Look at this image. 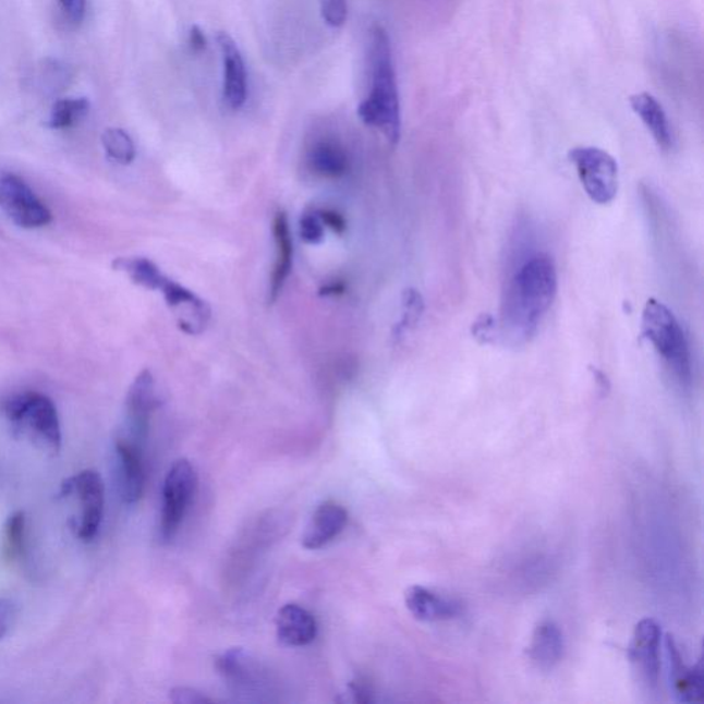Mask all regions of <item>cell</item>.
<instances>
[{"mask_svg":"<svg viewBox=\"0 0 704 704\" xmlns=\"http://www.w3.org/2000/svg\"><path fill=\"white\" fill-rule=\"evenodd\" d=\"M557 271L546 254H535L518 267L508 282L503 325L514 339L527 340L555 301Z\"/></svg>","mask_w":704,"mask_h":704,"instance_id":"obj_1","label":"cell"},{"mask_svg":"<svg viewBox=\"0 0 704 704\" xmlns=\"http://www.w3.org/2000/svg\"><path fill=\"white\" fill-rule=\"evenodd\" d=\"M369 57L371 94L360 105L359 114L362 122L380 130L391 145H397L401 139V105L391 41L381 25L372 28Z\"/></svg>","mask_w":704,"mask_h":704,"instance_id":"obj_2","label":"cell"},{"mask_svg":"<svg viewBox=\"0 0 704 704\" xmlns=\"http://www.w3.org/2000/svg\"><path fill=\"white\" fill-rule=\"evenodd\" d=\"M643 336L664 359L682 387L692 383L690 345L679 320L664 303L650 299L643 313Z\"/></svg>","mask_w":704,"mask_h":704,"instance_id":"obj_3","label":"cell"},{"mask_svg":"<svg viewBox=\"0 0 704 704\" xmlns=\"http://www.w3.org/2000/svg\"><path fill=\"white\" fill-rule=\"evenodd\" d=\"M3 412L15 433L28 435L51 453L61 450L60 417L54 402L45 393L28 391L10 397L3 403Z\"/></svg>","mask_w":704,"mask_h":704,"instance_id":"obj_4","label":"cell"},{"mask_svg":"<svg viewBox=\"0 0 704 704\" xmlns=\"http://www.w3.org/2000/svg\"><path fill=\"white\" fill-rule=\"evenodd\" d=\"M197 488V472L191 461L181 459L173 462L162 486L160 538L171 543L178 532Z\"/></svg>","mask_w":704,"mask_h":704,"instance_id":"obj_5","label":"cell"},{"mask_svg":"<svg viewBox=\"0 0 704 704\" xmlns=\"http://www.w3.org/2000/svg\"><path fill=\"white\" fill-rule=\"evenodd\" d=\"M569 159L587 196L596 204H609L617 197L619 186L618 162L607 151L595 146H576Z\"/></svg>","mask_w":704,"mask_h":704,"instance_id":"obj_6","label":"cell"},{"mask_svg":"<svg viewBox=\"0 0 704 704\" xmlns=\"http://www.w3.org/2000/svg\"><path fill=\"white\" fill-rule=\"evenodd\" d=\"M0 209L24 229L44 228L52 220L50 209L28 183L12 172H0Z\"/></svg>","mask_w":704,"mask_h":704,"instance_id":"obj_7","label":"cell"},{"mask_svg":"<svg viewBox=\"0 0 704 704\" xmlns=\"http://www.w3.org/2000/svg\"><path fill=\"white\" fill-rule=\"evenodd\" d=\"M76 494L81 501V523L77 537L90 543L101 529L105 509V485L97 471L86 470L62 485V496Z\"/></svg>","mask_w":704,"mask_h":704,"instance_id":"obj_8","label":"cell"},{"mask_svg":"<svg viewBox=\"0 0 704 704\" xmlns=\"http://www.w3.org/2000/svg\"><path fill=\"white\" fill-rule=\"evenodd\" d=\"M159 406L155 378L149 371H142L131 385L125 398V430L123 438L145 448L151 413Z\"/></svg>","mask_w":704,"mask_h":704,"instance_id":"obj_9","label":"cell"},{"mask_svg":"<svg viewBox=\"0 0 704 704\" xmlns=\"http://www.w3.org/2000/svg\"><path fill=\"white\" fill-rule=\"evenodd\" d=\"M664 639V638H661ZM667 675H669L672 695L677 702H701L704 693V676L702 661L688 667L682 659L679 647L670 634L664 639Z\"/></svg>","mask_w":704,"mask_h":704,"instance_id":"obj_10","label":"cell"},{"mask_svg":"<svg viewBox=\"0 0 704 704\" xmlns=\"http://www.w3.org/2000/svg\"><path fill=\"white\" fill-rule=\"evenodd\" d=\"M661 629L654 619H643L634 629L629 647L630 660L648 685L658 684L660 671Z\"/></svg>","mask_w":704,"mask_h":704,"instance_id":"obj_11","label":"cell"},{"mask_svg":"<svg viewBox=\"0 0 704 704\" xmlns=\"http://www.w3.org/2000/svg\"><path fill=\"white\" fill-rule=\"evenodd\" d=\"M168 306L177 313L178 325L187 335H199L211 318V308L181 283L167 278L160 289Z\"/></svg>","mask_w":704,"mask_h":704,"instance_id":"obj_12","label":"cell"},{"mask_svg":"<svg viewBox=\"0 0 704 704\" xmlns=\"http://www.w3.org/2000/svg\"><path fill=\"white\" fill-rule=\"evenodd\" d=\"M217 41L223 61V101L231 110H239L246 101V71L243 54L229 34L219 33Z\"/></svg>","mask_w":704,"mask_h":704,"instance_id":"obj_13","label":"cell"},{"mask_svg":"<svg viewBox=\"0 0 704 704\" xmlns=\"http://www.w3.org/2000/svg\"><path fill=\"white\" fill-rule=\"evenodd\" d=\"M116 454H118L120 485L124 501L138 502L145 490V462L144 448L119 436L116 439Z\"/></svg>","mask_w":704,"mask_h":704,"instance_id":"obj_14","label":"cell"},{"mask_svg":"<svg viewBox=\"0 0 704 704\" xmlns=\"http://www.w3.org/2000/svg\"><path fill=\"white\" fill-rule=\"evenodd\" d=\"M404 604L414 618L423 622L450 621L460 617L462 604L454 598L438 595L424 586H410L404 593Z\"/></svg>","mask_w":704,"mask_h":704,"instance_id":"obj_15","label":"cell"},{"mask_svg":"<svg viewBox=\"0 0 704 704\" xmlns=\"http://www.w3.org/2000/svg\"><path fill=\"white\" fill-rule=\"evenodd\" d=\"M349 513L336 501H325L315 509L302 537L304 548L315 550L333 541L343 532Z\"/></svg>","mask_w":704,"mask_h":704,"instance_id":"obj_16","label":"cell"},{"mask_svg":"<svg viewBox=\"0 0 704 704\" xmlns=\"http://www.w3.org/2000/svg\"><path fill=\"white\" fill-rule=\"evenodd\" d=\"M277 638L287 647H304L317 638V621L312 612L298 604H287L277 614Z\"/></svg>","mask_w":704,"mask_h":704,"instance_id":"obj_17","label":"cell"},{"mask_svg":"<svg viewBox=\"0 0 704 704\" xmlns=\"http://www.w3.org/2000/svg\"><path fill=\"white\" fill-rule=\"evenodd\" d=\"M630 107L639 116L641 122L648 129L653 135L656 145L661 150H670L672 146V134L669 119L664 107L659 104L653 94L639 93L629 98Z\"/></svg>","mask_w":704,"mask_h":704,"instance_id":"obj_18","label":"cell"},{"mask_svg":"<svg viewBox=\"0 0 704 704\" xmlns=\"http://www.w3.org/2000/svg\"><path fill=\"white\" fill-rule=\"evenodd\" d=\"M272 231H275L277 257L269 289V302L271 303L276 302L277 298L280 296L283 286H286L292 270L293 241L286 213H278L276 215Z\"/></svg>","mask_w":704,"mask_h":704,"instance_id":"obj_19","label":"cell"},{"mask_svg":"<svg viewBox=\"0 0 704 704\" xmlns=\"http://www.w3.org/2000/svg\"><path fill=\"white\" fill-rule=\"evenodd\" d=\"M217 669L235 690H252L260 677L259 667L243 648L229 650L218 656Z\"/></svg>","mask_w":704,"mask_h":704,"instance_id":"obj_20","label":"cell"},{"mask_svg":"<svg viewBox=\"0 0 704 704\" xmlns=\"http://www.w3.org/2000/svg\"><path fill=\"white\" fill-rule=\"evenodd\" d=\"M529 653L541 669H551L559 664L565 654V638L559 624L554 621L541 622L534 630Z\"/></svg>","mask_w":704,"mask_h":704,"instance_id":"obj_21","label":"cell"},{"mask_svg":"<svg viewBox=\"0 0 704 704\" xmlns=\"http://www.w3.org/2000/svg\"><path fill=\"white\" fill-rule=\"evenodd\" d=\"M308 166L324 178L338 180L349 171V156L335 141H318L308 151Z\"/></svg>","mask_w":704,"mask_h":704,"instance_id":"obj_22","label":"cell"},{"mask_svg":"<svg viewBox=\"0 0 704 704\" xmlns=\"http://www.w3.org/2000/svg\"><path fill=\"white\" fill-rule=\"evenodd\" d=\"M112 266L114 270L125 272L136 286L150 291H160L167 280L159 267L146 257H118Z\"/></svg>","mask_w":704,"mask_h":704,"instance_id":"obj_23","label":"cell"},{"mask_svg":"<svg viewBox=\"0 0 704 704\" xmlns=\"http://www.w3.org/2000/svg\"><path fill=\"white\" fill-rule=\"evenodd\" d=\"M26 519L24 512L10 514L3 530L2 557L8 563H14L24 554Z\"/></svg>","mask_w":704,"mask_h":704,"instance_id":"obj_24","label":"cell"},{"mask_svg":"<svg viewBox=\"0 0 704 704\" xmlns=\"http://www.w3.org/2000/svg\"><path fill=\"white\" fill-rule=\"evenodd\" d=\"M88 109H90V102L86 98L60 99L51 109L50 129L65 130L72 128L87 114Z\"/></svg>","mask_w":704,"mask_h":704,"instance_id":"obj_25","label":"cell"},{"mask_svg":"<svg viewBox=\"0 0 704 704\" xmlns=\"http://www.w3.org/2000/svg\"><path fill=\"white\" fill-rule=\"evenodd\" d=\"M102 145L110 159L129 166L134 161L136 149L133 138L122 129H108L102 134Z\"/></svg>","mask_w":704,"mask_h":704,"instance_id":"obj_26","label":"cell"},{"mask_svg":"<svg viewBox=\"0 0 704 704\" xmlns=\"http://www.w3.org/2000/svg\"><path fill=\"white\" fill-rule=\"evenodd\" d=\"M403 318L397 328L398 336L402 335L404 330L413 328L424 312V301L416 289L410 288L403 292Z\"/></svg>","mask_w":704,"mask_h":704,"instance_id":"obj_27","label":"cell"},{"mask_svg":"<svg viewBox=\"0 0 704 704\" xmlns=\"http://www.w3.org/2000/svg\"><path fill=\"white\" fill-rule=\"evenodd\" d=\"M320 14L329 26L340 28L345 24L347 15H349L347 0H320Z\"/></svg>","mask_w":704,"mask_h":704,"instance_id":"obj_28","label":"cell"},{"mask_svg":"<svg viewBox=\"0 0 704 704\" xmlns=\"http://www.w3.org/2000/svg\"><path fill=\"white\" fill-rule=\"evenodd\" d=\"M323 220L318 214H304L301 219V238L307 244L317 245L323 243L325 238Z\"/></svg>","mask_w":704,"mask_h":704,"instance_id":"obj_29","label":"cell"},{"mask_svg":"<svg viewBox=\"0 0 704 704\" xmlns=\"http://www.w3.org/2000/svg\"><path fill=\"white\" fill-rule=\"evenodd\" d=\"M68 21L81 25L87 12V0H57Z\"/></svg>","mask_w":704,"mask_h":704,"instance_id":"obj_30","label":"cell"},{"mask_svg":"<svg viewBox=\"0 0 704 704\" xmlns=\"http://www.w3.org/2000/svg\"><path fill=\"white\" fill-rule=\"evenodd\" d=\"M171 701L178 704H203L211 703L213 699L203 695L202 692L192 690V688H175L171 691Z\"/></svg>","mask_w":704,"mask_h":704,"instance_id":"obj_31","label":"cell"},{"mask_svg":"<svg viewBox=\"0 0 704 704\" xmlns=\"http://www.w3.org/2000/svg\"><path fill=\"white\" fill-rule=\"evenodd\" d=\"M350 692L352 697H354L355 702L359 703H371L373 702V688L371 687L369 682L359 679L355 681H352L350 684Z\"/></svg>","mask_w":704,"mask_h":704,"instance_id":"obj_32","label":"cell"},{"mask_svg":"<svg viewBox=\"0 0 704 704\" xmlns=\"http://www.w3.org/2000/svg\"><path fill=\"white\" fill-rule=\"evenodd\" d=\"M318 215L320 220H323V223L327 224L328 228L336 231V233H343L347 229L345 219L343 218V215H340L338 211H333V209H324V211H319Z\"/></svg>","mask_w":704,"mask_h":704,"instance_id":"obj_33","label":"cell"},{"mask_svg":"<svg viewBox=\"0 0 704 704\" xmlns=\"http://www.w3.org/2000/svg\"><path fill=\"white\" fill-rule=\"evenodd\" d=\"M494 329V319L490 315H482L480 319L476 320L474 325V336L476 339H480L482 343H487L491 338Z\"/></svg>","mask_w":704,"mask_h":704,"instance_id":"obj_34","label":"cell"},{"mask_svg":"<svg viewBox=\"0 0 704 704\" xmlns=\"http://www.w3.org/2000/svg\"><path fill=\"white\" fill-rule=\"evenodd\" d=\"M207 45L208 41L205 38L203 29L198 25H193L191 33H189V46H191L192 51L196 52V54H202V52L207 50Z\"/></svg>","mask_w":704,"mask_h":704,"instance_id":"obj_35","label":"cell"},{"mask_svg":"<svg viewBox=\"0 0 704 704\" xmlns=\"http://www.w3.org/2000/svg\"><path fill=\"white\" fill-rule=\"evenodd\" d=\"M13 619V607L8 600L0 598V640L9 633Z\"/></svg>","mask_w":704,"mask_h":704,"instance_id":"obj_36","label":"cell"},{"mask_svg":"<svg viewBox=\"0 0 704 704\" xmlns=\"http://www.w3.org/2000/svg\"><path fill=\"white\" fill-rule=\"evenodd\" d=\"M344 291H345L344 283L332 282V283H328L327 287H324L323 289H320V295L336 296V295H341V293H344Z\"/></svg>","mask_w":704,"mask_h":704,"instance_id":"obj_37","label":"cell"}]
</instances>
